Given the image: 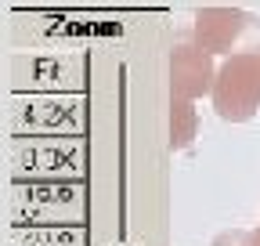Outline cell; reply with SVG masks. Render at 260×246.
<instances>
[{
  "mask_svg": "<svg viewBox=\"0 0 260 246\" xmlns=\"http://www.w3.org/2000/svg\"><path fill=\"white\" fill-rule=\"evenodd\" d=\"M191 40L213 58H235V54H260V15L228 8V4H206L195 8L191 18Z\"/></svg>",
  "mask_w": 260,
  "mask_h": 246,
  "instance_id": "1",
  "label": "cell"
},
{
  "mask_svg": "<svg viewBox=\"0 0 260 246\" xmlns=\"http://www.w3.org/2000/svg\"><path fill=\"white\" fill-rule=\"evenodd\" d=\"M213 112L224 123H246L260 112V54L224 58L213 83Z\"/></svg>",
  "mask_w": 260,
  "mask_h": 246,
  "instance_id": "2",
  "label": "cell"
},
{
  "mask_svg": "<svg viewBox=\"0 0 260 246\" xmlns=\"http://www.w3.org/2000/svg\"><path fill=\"white\" fill-rule=\"evenodd\" d=\"M217 62L210 51H203L195 40H181L170 51V98L181 102H199L213 95L217 83Z\"/></svg>",
  "mask_w": 260,
  "mask_h": 246,
  "instance_id": "3",
  "label": "cell"
},
{
  "mask_svg": "<svg viewBox=\"0 0 260 246\" xmlns=\"http://www.w3.org/2000/svg\"><path fill=\"white\" fill-rule=\"evenodd\" d=\"M195 138H199V109H195V102L170 98V148L184 152Z\"/></svg>",
  "mask_w": 260,
  "mask_h": 246,
  "instance_id": "4",
  "label": "cell"
},
{
  "mask_svg": "<svg viewBox=\"0 0 260 246\" xmlns=\"http://www.w3.org/2000/svg\"><path fill=\"white\" fill-rule=\"evenodd\" d=\"M210 246H249V232L242 228H232V232H220Z\"/></svg>",
  "mask_w": 260,
  "mask_h": 246,
  "instance_id": "5",
  "label": "cell"
},
{
  "mask_svg": "<svg viewBox=\"0 0 260 246\" xmlns=\"http://www.w3.org/2000/svg\"><path fill=\"white\" fill-rule=\"evenodd\" d=\"M249 246H260V225H256V228L249 232Z\"/></svg>",
  "mask_w": 260,
  "mask_h": 246,
  "instance_id": "6",
  "label": "cell"
}]
</instances>
